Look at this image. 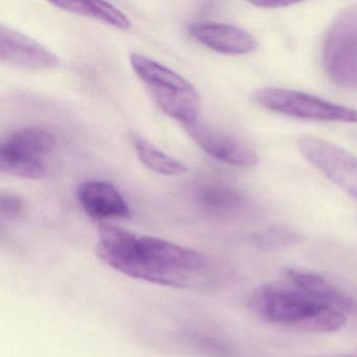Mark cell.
Listing matches in <instances>:
<instances>
[{"label": "cell", "mask_w": 357, "mask_h": 357, "mask_svg": "<svg viewBox=\"0 0 357 357\" xmlns=\"http://www.w3.org/2000/svg\"><path fill=\"white\" fill-rule=\"evenodd\" d=\"M0 170L3 174L24 179H41L47 175V167L41 160L31 158H1Z\"/></svg>", "instance_id": "e0dca14e"}, {"label": "cell", "mask_w": 357, "mask_h": 357, "mask_svg": "<svg viewBox=\"0 0 357 357\" xmlns=\"http://www.w3.org/2000/svg\"><path fill=\"white\" fill-rule=\"evenodd\" d=\"M286 275L291 283L304 290L309 296L321 304L332 307L344 313H357V303L350 296H346L330 282L321 275L296 269H286Z\"/></svg>", "instance_id": "7c38bea8"}, {"label": "cell", "mask_w": 357, "mask_h": 357, "mask_svg": "<svg viewBox=\"0 0 357 357\" xmlns=\"http://www.w3.org/2000/svg\"><path fill=\"white\" fill-rule=\"evenodd\" d=\"M300 234L283 227H273L255 234L252 241L262 250H279L290 248L302 241Z\"/></svg>", "instance_id": "2e32d148"}, {"label": "cell", "mask_w": 357, "mask_h": 357, "mask_svg": "<svg viewBox=\"0 0 357 357\" xmlns=\"http://www.w3.org/2000/svg\"><path fill=\"white\" fill-rule=\"evenodd\" d=\"M331 357H357V354H340V355H334V356Z\"/></svg>", "instance_id": "ffe728a7"}, {"label": "cell", "mask_w": 357, "mask_h": 357, "mask_svg": "<svg viewBox=\"0 0 357 357\" xmlns=\"http://www.w3.org/2000/svg\"><path fill=\"white\" fill-rule=\"evenodd\" d=\"M0 59L3 63L32 70H53L59 58L49 49L20 31L0 26Z\"/></svg>", "instance_id": "52a82bcc"}, {"label": "cell", "mask_w": 357, "mask_h": 357, "mask_svg": "<svg viewBox=\"0 0 357 357\" xmlns=\"http://www.w3.org/2000/svg\"><path fill=\"white\" fill-rule=\"evenodd\" d=\"M97 254L133 279L181 289L204 285L211 269L210 260L197 250L104 222L98 227Z\"/></svg>", "instance_id": "6da1fadb"}, {"label": "cell", "mask_w": 357, "mask_h": 357, "mask_svg": "<svg viewBox=\"0 0 357 357\" xmlns=\"http://www.w3.org/2000/svg\"><path fill=\"white\" fill-rule=\"evenodd\" d=\"M261 107L300 120L357 124V110L294 89L262 87L252 93Z\"/></svg>", "instance_id": "3957f363"}, {"label": "cell", "mask_w": 357, "mask_h": 357, "mask_svg": "<svg viewBox=\"0 0 357 357\" xmlns=\"http://www.w3.org/2000/svg\"><path fill=\"white\" fill-rule=\"evenodd\" d=\"M129 60H130L132 70L141 79L142 82L147 85L150 93H154V91L191 93V91H197L185 77L147 56L132 53L130 54Z\"/></svg>", "instance_id": "30bf717a"}, {"label": "cell", "mask_w": 357, "mask_h": 357, "mask_svg": "<svg viewBox=\"0 0 357 357\" xmlns=\"http://www.w3.org/2000/svg\"><path fill=\"white\" fill-rule=\"evenodd\" d=\"M183 128L206 153L217 160L240 168H252L258 165L257 152L233 135L221 132L199 120Z\"/></svg>", "instance_id": "8992f818"}, {"label": "cell", "mask_w": 357, "mask_h": 357, "mask_svg": "<svg viewBox=\"0 0 357 357\" xmlns=\"http://www.w3.org/2000/svg\"><path fill=\"white\" fill-rule=\"evenodd\" d=\"M79 202L91 218L97 220L128 218L131 215L125 198L112 185L102 181H89L79 187Z\"/></svg>", "instance_id": "9c48e42d"}, {"label": "cell", "mask_w": 357, "mask_h": 357, "mask_svg": "<svg viewBox=\"0 0 357 357\" xmlns=\"http://www.w3.org/2000/svg\"><path fill=\"white\" fill-rule=\"evenodd\" d=\"M301 154L336 187L357 202V158L342 147L319 137H298Z\"/></svg>", "instance_id": "5b68a950"}, {"label": "cell", "mask_w": 357, "mask_h": 357, "mask_svg": "<svg viewBox=\"0 0 357 357\" xmlns=\"http://www.w3.org/2000/svg\"><path fill=\"white\" fill-rule=\"evenodd\" d=\"M250 310L269 323L309 332H334L346 325L344 313L309 296L291 283H268L248 298Z\"/></svg>", "instance_id": "7a4b0ae2"}, {"label": "cell", "mask_w": 357, "mask_h": 357, "mask_svg": "<svg viewBox=\"0 0 357 357\" xmlns=\"http://www.w3.org/2000/svg\"><path fill=\"white\" fill-rule=\"evenodd\" d=\"M323 61L332 82L357 91V6L332 22L324 43Z\"/></svg>", "instance_id": "277c9868"}, {"label": "cell", "mask_w": 357, "mask_h": 357, "mask_svg": "<svg viewBox=\"0 0 357 357\" xmlns=\"http://www.w3.org/2000/svg\"><path fill=\"white\" fill-rule=\"evenodd\" d=\"M202 206L213 214H237L248 206V196L231 183H214L206 185L198 193Z\"/></svg>", "instance_id": "4fadbf2b"}, {"label": "cell", "mask_w": 357, "mask_h": 357, "mask_svg": "<svg viewBox=\"0 0 357 357\" xmlns=\"http://www.w3.org/2000/svg\"><path fill=\"white\" fill-rule=\"evenodd\" d=\"M189 32L204 47L225 55H245L258 47V43L252 35L231 24L216 22L193 24Z\"/></svg>", "instance_id": "ba28073f"}, {"label": "cell", "mask_w": 357, "mask_h": 357, "mask_svg": "<svg viewBox=\"0 0 357 357\" xmlns=\"http://www.w3.org/2000/svg\"><path fill=\"white\" fill-rule=\"evenodd\" d=\"M57 139L40 127H26L11 133L0 147L1 158L40 160L55 149Z\"/></svg>", "instance_id": "8fae6325"}, {"label": "cell", "mask_w": 357, "mask_h": 357, "mask_svg": "<svg viewBox=\"0 0 357 357\" xmlns=\"http://www.w3.org/2000/svg\"><path fill=\"white\" fill-rule=\"evenodd\" d=\"M52 5L76 15L87 16L120 30H128L131 26L130 20L123 12L112 3H105V1L63 0V1L52 3Z\"/></svg>", "instance_id": "5bb4252c"}, {"label": "cell", "mask_w": 357, "mask_h": 357, "mask_svg": "<svg viewBox=\"0 0 357 357\" xmlns=\"http://www.w3.org/2000/svg\"><path fill=\"white\" fill-rule=\"evenodd\" d=\"M133 147L142 164L158 174L181 175L188 171L185 162L165 153L144 137H133Z\"/></svg>", "instance_id": "9a60e30c"}, {"label": "cell", "mask_w": 357, "mask_h": 357, "mask_svg": "<svg viewBox=\"0 0 357 357\" xmlns=\"http://www.w3.org/2000/svg\"><path fill=\"white\" fill-rule=\"evenodd\" d=\"M24 202L14 194H1L0 197V215L7 221H13L24 212Z\"/></svg>", "instance_id": "ac0fdd59"}, {"label": "cell", "mask_w": 357, "mask_h": 357, "mask_svg": "<svg viewBox=\"0 0 357 357\" xmlns=\"http://www.w3.org/2000/svg\"><path fill=\"white\" fill-rule=\"evenodd\" d=\"M296 1H288V0H257L252 1V5L256 7L267 8V9H279V8L290 7L296 5Z\"/></svg>", "instance_id": "d6986e66"}]
</instances>
